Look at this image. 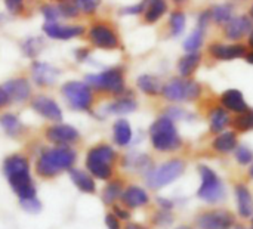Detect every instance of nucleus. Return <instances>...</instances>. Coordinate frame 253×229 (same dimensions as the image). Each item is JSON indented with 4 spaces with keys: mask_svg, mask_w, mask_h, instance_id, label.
I'll list each match as a JSON object with an SVG mask.
<instances>
[{
    "mask_svg": "<svg viewBox=\"0 0 253 229\" xmlns=\"http://www.w3.org/2000/svg\"><path fill=\"white\" fill-rule=\"evenodd\" d=\"M1 170L18 200L37 197V188L31 176L30 158L25 154L12 153L6 155L1 163Z\"/></svg>",
    "mask_w": 253,
    "mask_h": 229,
    "instance_id": "1",
    "label": "nucleus"
},
{
    "mask_svg": "<svg viewBox=\"0 0 253 229\" xmlns=\"http://www.w3.org/2000/svg\"><path fill=\"white\" fill-rule=\"evenodd\" d=\"M76 161L77 151L73 147H43L37 153L34 170L40 179L50 181L73 169Z\"/></svg>",
    "mask_w": 253,
    "mask_h": 229,
    "instance_id": "2",
    "label": "nucleus"
},
{
    "mask_svg": "<svg viewBox=\"0 0 253 229\" xmlns=\"http://www.w3.org/2000/svg\"><path fill=\"white\" fill-rule=\"evenodd\" d=\"M117 160L119 154L113 145L107 142H98L86 151L84 167L93 179L108 182L114 178V166Z\"/></svg>",
    "mask_w": 253,
    "mask_h": 229,
    "instance_id": "3",
    "label": "nucleus"
},
{
    "mask_svg": "<svg viewBox=\"0 0 253 229\" xmlns=\"http://www.w3.org/2000/svg\"><path fill=\"white\" fill-rule=\"evenodd\" d=\"M84 81L95 93L108 95L111 98L122 96L127 92L126 67L122 64L107 67L98 73H89L84 76Z\"/></svg>",
    "mask_w": 253,
    "mask_h": 229,
    "instance_id": "4",
    "label": "nucleus"
},
{
    "mask_svg": "<svg viewBox=\"0 0 253 229\" xmlns=\"http://www.w3.org/2000/svg\"><path fill=\"white\" fill-rule=\"evenodd\" d=\"M150 144L154 151L160 154L176 153L182 148L184 141L179 135L176 123L166 117L165 114L159 115L148 127Z\"/></svg>",
    "mask_w": 253,
    "mask_h": 229,
    "instance_id": "5",
    "label": "nucleus"
},
{
    "mask_svg": "<svg viewBox=\"0 0 253 229\" xmlns=\"http://www.w3.org/2000/svg\"><path fill=\"white\" fill-rule=\"evenodd\" d=\"M86 41L92 49L114 52L122 49V36L114 22L110 19L93 18L86 25Z\"/></svg>",
    "mask_w": 253,
    "mask_h": 229,
    "instance_id": "6",
    "label": "nucleus"
},
{
    "mask_svg": "<svg viewBox=\"0 0 253 229\" xmlns=\"http://www.w3.org/2000/svg\"><path fill=\"white\" fill-rule=\"evenodd\" d=\"M205 95V86L193 78H184L179 76H173L163 83L162 98L169 104H187L197 102Z\"/></svg>",
    "mask_w": 253,
    "mask_h": 229,
    "instance_id": "7",
    "label": "nucleus"
},
{
    "mask_svg": "<svg viewBox=\"0 0 253 229\" xmlns=\"http://www.w3.org/2000/svg\"><path fill=\"white\" fill-rule=\"evenodd\" d=\"M59 93L70 110L77 113H92L96 95L84 80H67L61 84Z\"/></svg>",
    "mask_w": 253,
    "mask_h": 229,
    "instance_id": "8",
    "label": "nucleus"
},
{
    "mask_svg": "<svg viewBox=\"0 0 253 229\" xmlns=\"http://www.w3.org/2000/svg\"><path fill=\"white\" fill-rule=\"evenodd\" d=\"M185 169L187 163L182 158H170L145 173V185L150 190L157 191L179 179L185 173Z\"/></svg>",
    "mask_w": 253,
    "mask_h": 229,
    "instance_id": "9",
    "label": "nucleus"
},
{
    "mask_svg": "<svg viewBox=\"0 0 253 229\" xmlns=\"http://www.w3.org/2000/svg\"><path fill=\"white\" fill-rule=\"evenodd\" d=\"M248 50L245 41H224L222 38H213L206 44L205 58L212 62H231L245 59Z\"/></svg>",
    "mask_w": 253,
    "mask_h": 229,
    "instance_id": "10",
    "label": "nucleus"
},
{
    "mask_svg": "<svg viewBox=\"0 0 253 229\" xmlns=\"http://www.w3.org/2000/svg\"><path fill=\"white\" fill-rule=\"evenodd\" d=\"M199 175L202 184L197 191V197L208 204H216L222 201L225 198V188L218 173L212 167L206 164H200Z\"/></svg>",
    "mask_w": 253,
    "mask_h": 229,
    "instance_id": "11",
    "label": "nucleus"
},
{
    "mask_svg": "<svg viewBox=\"0 0 253 229\" xmlns=\"http://www.w3.org/2000/svg\"><path fill=\"white\" fill-rule=\"evenodd\" d=\"M43 138L55 147H74L80 142L82 135L77 127L65 123H52L43 129Z\"/></svg>",
    "mask_w": 253,
    "mask_h": 229,
    "instance_id": "12",
    "label": "nucleus"
},
{
    "mask_svg": "<svg viewBox=\"0 0 253 229\" xmlns=\"http://www.w3.org/2000/svg\"><path fill=\"white\" fill-rule=\"evenodd\" d=\"M42 31L44 37L56 41H70L74 38L84 37L86 25L80 22H43Z\"/></svg>",
    "mask_w": 253,
    "mask_h": 229,
    "instance_id": "13",
    "label": "nucleus"
},
{
    "mask_svg": "<svg viewBox=\"0 0 253 229\" xmlns=\"http://www.w3.org/2000/svg\"><path fill=\"white\" fill-rule=\"evenodd\" d=\"M62 74V70L50 62L34 59L30 65V80L40 89H47L56 84Z\"/></svg>",
    "mask_w": 253,
    "mask_h": 229,
    "instance_id": "14",
    "label": "nucleus"
},
{
    "mask_svg": "<svg viewBox=\"0 0 253 229\" xmlns=\"http://www.w3.org/2000/svg\"><path fill=\"white\" fill-rule=\"evenodd\" d=\"M30 108L43 120L50 123H61L64 118L62 108L59 107L56 99H53L46 93L33 95V98L30 99Z\"/></svg>",
    "mask_w": 253,
    "mask_h": 229,
    "instance_id": "15",
    "label": "nucleus"
},
{
    "mask_svg": "<svg viewBox=\"0 0 253 229\" xmlns=\"http://www.w3.org/2000/svg\"><path fill=\"white\" fill-rule=\"evenodd\" d=\"M194 224L199 229H233L236 227V218L224 209L206 210L196 216Z\"/></svg>",
    "mask_w": 253,
    "mask_h": 229,
    "instance_id": "16",
    "label": "nucleus"
},
{
    "mask_svg": "<svg viewBox=\"0 0 253 229\" xmlns=\"http://www.w3.org/2000/svg\"><path fill=\"white\" fill-rule=\"evenodd\" d=\"M253 28V21L248 13H237L231 21L219 28L221 38L227 41H245Z\"/></svg>",
    "mask_w": 253,
    "mask_h": 229,
    "instance_id": "17",
    "label": "nucleus"
},
{
    "mask_svg": "<svg viewBox=\"0 0 253 229\" xmlns=\"http://www.w3.org/2000/svg\"><path fill=\"white\" fill-rule=\"evenodd\" d=\"M1 86L9 96L10 104L21 105V104L30 102V99L33 98V83L25 76L12 77L6 80Z\"/></svg>",
    "mask_w": 253,
    "mask_h": 229,
    "instance_id": "18",
    "label": "nucleus"
},
{
    "mask_svg": "<svg viewBox=\"0 0 253 229\" xmlns=\"http://www.w3.org/2000/svg\"><path fill=\"white\" fill-rule=\"evenodd\" d=\"M138 110V101L133 95V90L127 89L126 93H123L122 96H117V98H113V101H110L105 108H104V113L107 115H127V114H132Z\"/></svg>",
    "mask_w": 253,
    "mask_h": 229,
    "instance_id": "19",
    "label": "nucleus"
},
{
    "mask_svg": "<svg viewBox=\"0 0 253 229\" xmlns=\"http://www.w3.org/2000/svg\"><path fill=\"white\" fill-rule=\"evenodd\" d=\"M205 52H185L181 55L176 61V73L179 77L184 78H193L196 73L200 70V67L205 62Z\"/></svg>",
    "mask_w": 253,
    "mask_h": 229,
    "instance_id": "20",
    "label": "nucleus"
},
{
    "mask_svg": "<svg viewBox=\"0 0 253 229\" xmlns=\"http://www.w3.org/2000/svg\"><path fill=\"white\" fill-rule=\"evenodd\" d=\"M218 104L225 108L231 115L240 114L249 108V104L246 102V98L242 90L230 87L225 89L219 96H218Z\"/></svg>",
    "mask_w": 253,
    "mask_h": 229,
    "instance_id": "21",
    "label": "nucleus"
},
{
    "mask_svg": "<svg viewBox=\"0 0 253 229\" xmlns=\"http://www.w3.org/2000/svg\"><path fill=\"white\" fill-rule=\"evenodd\" d=\"M231 114L222 108L218 102L211 105L208 108V114H206V118H208V124H209V132L215 136L224 130H227L231 124Z\"/></svg>",
    "mask_w": 253,
    "mask_h": 229,
    "instance_id": "22",
    "label": "nucleus"
},
{
    "mask_svg": "<svg viewBox=\"0 0 253 229\" xmlns=\"http://www.w3.org/2000/svg\"><path fill=\"white\" fill-rule=\"evenodd\" d=\"M120 203L125 207H127L129 210L142 209L150 204V195H148L147 190H144L139 185H127L123 190Z\"/></svg>",
    "mask_w": 253,
    "mask_h": 229,
    "instance_id": "23",
    "label": "nucleus"
},
{
    "mask_svg": "<svg viewBox=\"0 0 253 229\" xmlns=\"http://www.w3.org/2000/svg\"><path fill=\"white\" fill-rule=\"evenodd\" d=\"M170 10L169 0H147L144 13L141 15L144 25H156L159 24Z\"/></svg>",
    "mask_w": 253,
    "mask_h": 229,
    "instance_id": "24",
    "label": "nucleus"
},
{
    "mask_svg": "<svg viewBox=\"0 0 253 229\" xmlns=\"http://www.w3.org/2000/svg\"><path fill=\"white\" fill-rule=\"evenodd\" d=\"M239 147V135L231 129V130H224L218 135L213 136L211 142V148L221 155H230L234 153V150Z\"/></svg>",
    "mask_w": 253,
    "mask_h": 229,
    "instance_id": "25",
    "label": "nucleus"
},
{
    "mask_svg": "<svg viewBox=\"0 0 253 229\" xmlns=\"http://www.w3.org/2000/svg\"><path fill=\"white\" fill-rule=\"evenodd\" d=\"M136 89L148 96V98H159L162 95V89H163V80L156 76V74H151V73H144V74H139L138 78H136Z\"/></svg>",
    "mask_w": 253,
    "mask_h": 229,
    "instance_id": "26",
    "label": "nucleus"
},
{
    "mask_svg": "<svg viewBox=\"0 0 253 229\" xmlns=\"http://www.w3.org/2000/svg\"><path fill=\"white\" fill-rule=\"evenodd\" d=\"M187 27V12L182 7H172L168 13L166 33L169 38L181 37Z\"/></svg>",
    "mask_w": 253,
    "mask_h": 229,
    "instance_id": "27",
    "label": "nucleus"
},
{
    "mask_svg": "<svg viewBox=\"0 0 253 229\" xmlns=\"http://www.w3.org/2000/svg\"><path fill=\"white\" fill-rule=\"evenodd\" d=\"M211 15H212V24L218 28L224 27L228 21H231L237 15V6L233 1H222V3H213L209 6Z\"/></svg>",
    "mask_w": 253,
    "mask_h": 229,
    "instance_id": "28",
    "label": "nucleus"
},
{
    "mask_svg": "<svg viewBox=\"0 0 253 229\" xmlns=\"http://www.w3.org/2000/svg\"><path fill=\"white\" fill-rule=\"evenodd\" d=\"M234 194H236L239 216L243 219H251L253 216V195L251 190L245 184H239L234 188Z\"/></svg>",
    "mask_w": 253,
    "mask_h": 229,
    "instance_id": "29",
    "label": "nucleus"
},
{
    "mask_svg": "<svg viewBox=\"0 0 253 229\" xmlns=\"http://www.w3.org/2000/svg\"><path fill=\"white\" fill-rule=\"evenodd\" d=\"M68 176H70V181L74 184V187L80 192L89 194V195L96 194V182H95V179L86 170L73 167V169L68 170Z\"/></svg>",
    "mask_w": 253,
    "mask_h": 229,
    "instance_id": "30",
    "label": "nucleus"
},
{
    "mask_svg": "<svg viewBox=\"0 0 253 229\" xmlns=\"http://www.w3.org/2000/svg\"><path fill=\"white\" fill-rule=\"evenodd\" d=\"M0 127L3 129L4 135L12 138V139L21 138L27 130V126L22 123V120L15 113L0 114Z\"/></svg>",
    "mask_w": 253,
    "mask_h": 229,
    "instance_id": "31",
    "label": "nucleus"
},
{
    "mask_svg": "<svg viewBox=\"0 0 253 229\" xmlns=\"http://www.w3.org/2000/svg\"><path fill=\"white\" fill-rule=\"evenodd\" d=\"M113 142L119 148H126L133 141V129L126 118H117L113 123Z\"/></svg>",
    "mask_w": 253,
    "mask_h": 229,
    "instance_id": "32",
    "label": "nucleus"
},
{
    "mask_svg": "<svg viewBox=\"0 0 253 229\" xmlns=\"http://www.w3.org/2000/svg\"><path fill=\"white\" fill-rule=\"evenodd\" d=\"M123 167L130 169V170H138L141 173H147L148 170H151L154 167L153 160L148 154H135V153H129L123 157L122 160Z\"/></svg>",
    "mask_w": 253,
    "mask_h": 229,
    "instance_id": "33",
    "label": "nucleus"
},
{
    "mask_svg": "<svg viewBox=\"0 0 253 229\" xmlns=\"http://www.w3.org/2000/svg\"><path fill=\"white\" fill-rule=\"evenodd\" d=\"M125 190V182L119 178H113L111 181L107 182V185L104 187L102 192H101V200L105 206H114L116 203L120 201V197L123 194Z\"/></svg>",
    "mask_w": 253,
    "mask_h": 229,
    "instance_id": "34",
    "label": "nucleus"
},
{
    "mask_svg": "<svg viewBox=\"0 0 253 229\" xmlns=\"http://www.w3.org/2000/svg\"><path fill=\"white\" fill-rule=\"evenodd\" d=\"M44 38L40 37V36H28L25 38H22L19 47H21V52L25 58L28 59H37V56L42 53V50L44 49Z\"/></svg>",
    "mask_w": 253,
    "mask_h": 229,
    "instance_id": "35",
    "label": "nucleus"
},
{
    "mask_svg": "<svg viewBox=\"0 0 253 229\" xmlns=\"http://www.w3.org/2000/svg\"><path fill=\"white\" fill-rule=\"evenodd\" d=\"M230 127H231L237 135L253 132V108L249 107L246 111L233 115V117H231V124H230Z\"/></svg>",
    "mask_w": 253,
    "mask_h": 229,
    "instance_id": "36",
    "label": "nucleus"
},
{
    "mask_svg": "<svg viewBox=\"0 0 253 229\" xmlns=\"http://www.w3.org/2000/svg\"><path fill=\"white\" fill-rule=\"evenodd\" d=\"M206 36H208V31H205V30H202L199 27H194L193 31L182 41L184 52H199V50H202L205 47V44H206Z\"/></svg>",
    "mask_w": 253,
    "mask_h": 229,
    "instance_id": "37",
    "label": "nucleus"
},
{
    "mask_svg": "<svg viewBox=\"0 0 253 229\" xmlns=\"http://www.w3.org/2000/svg\"><path fill=\"white\" fill-rule=\"evenodd\" d=\"M39 12L43 16L44 22H61V21H64L58 3H55L52 0L50 1H43L39 6Z\"/></svg>",
    "mask_w": 253,
    "mask_h": 229,
    "instance_id": "38",
    "label": "nucleus"
},
{
    "mask_svg": "<svg viewBox=\"0 0 253 229\" xmlns=\"http://www.w3.org/2000/svg\"><path fill=\"white\" fill-rule=\"evenodd\" d=\"M71 1L76 4V7L79 9L82 16L92 18V19L98 13L101 3H102V0H71Z\"/></svg>",
    "mask_w": 253,
    "mask_h": 229,
    "instance_id": "39",
    "label": "nucleus"
},
{
    "mask_svg": "<svg viewBox=\"0 0 253 229\" xmlns=\"http://www.w3.org/2000/svg\"><path fill=\"white\" fill-rule=\"evenodd\" d=\"M163 114L166 117H169L170 120H173L175 123L179 120H191L193 118V114L190 111H187L185 108L179 107L178 104H170L169 107H166Z\"/></svg>",
    "mask_w": 253,
    "mask_h": 229,
    "instance_id": "40",
    "label": "nucleus"
},
{
    "mask_svg": "<svg viewBox=\"0 0 253 229\" xmlns=\"http://www.w3.org/2000/svg\"><path fill=\"white\" fill-rule=\"evenodd\" d=\"M147 0H138L135 3H129V4H123L122 7H119V15L120 16H141L144 13Z\"/></svg>",
    "mask_w": 253,
    "mask_h": 229,
    "instance_id": "41",
    "label": "nucleus"
},
{
    "mask_svg": "<svg viewBox=\"0 0 253 229\" xmlns=\"http://www.w3.org/2000/svg\"><path fill=\"white\" fill-rule=\"evenodd\" d=\"M3 6L10 16H22L27 12V0H3Z\"/></svg>",
    "mask_w": 253,
    "mask_h": 229,
    "instance_id": "42",
    "label": "nucleus"
},
{
    "mask_svg": "<svg viewBox=\"0 0 253 229\" xmlns=\"http://www.w3.org/2000/svg\"><path fill=\"white\" fill-rule=\"evenodd\" d=\"M234 158L240 166H251L253 163V150L248 145H240L234 150Z\"/></svg>",
    "mask_w": 253,
    "mask_h": 229,
    "instance_id": "43",
    "label": "nucleus"
},
{
    "mask_svg": "<svg viewBox=\"0 0 253 229\" xmlns=\"http://www.w3.org/2000/svg\"><path fill=\"white\" fill-rule=\"evenodd\" d=\"M19 206L24 212L30 213V215H37L42 212L43 206H42V201L37 198V197H33V198H27V200H19Z\"/></svg>",
    "mask_w": 253,
    "mask_h": 229,
    "instance_id": "44",
    "label": "nucleus"
},
{
    "mask_svg": "<svg viewBox=\"0 0 253 229\" xmlns=\"http://www.w3.org/2000/svg\"><path fill=\"white\" fill-rule=\"evenodd\" d=\"M212 15H211V9L209 7H203L199 13H197V18H196V27L205 30V31H209V28L212 27Z\"/></svg>",
    "mask_w": 253,
    "mask_h": 229,
    "instance_id": "45",
    "label": "nucleus"
},
{
    "mask_svg": "<svg viewBox=\"0 0 253 229\" xmlns=\"http://www.w3.org/2000/svg\"><path fill=\"white\" fill-rule=\"evenodd\" d=\"M173 222V215L170 213V210H159L154 213L153 216V224L157 227H168Z\"/></svg>",
    "mask_w": 253,
    "mask_h": 229,
    "instance_id": "46",
    "label": "nucleus"
},
{
    "mask_svg": "<svg viewBox=\"0 0 253 229\" xmlns=\"http://www.w3.org/2000/svg\"><path fill=\"white\" fill-rule=\"evenodd\" d=\"M73 56H74V59H76L79 64L87 62L89 58L92 56V47H90V46H80V47H77V49L73 52Z\"/></svg>",
    "mask_w": 253,
    "mask_h": 229,
    "instance_id": "47",
    "label": "nucleus"
},
{
    "mask_svg": "<svg viewBox=\"0 0 253 229\" xmlns=\"http://www.w3.org/2000/svg\"><path fill=\"white\" fill-rule=\"evenodd\" d=\"M111 212L123 222H127L130 218H132V213H130V210L127 209V207H125L122 203H116L114 206H111Z\"/></svg>",
    "mask_w": 253,
    "mask_h": 229,
    "instance_id": "48",
    "label": "nucleus"
},
{
    "mask_svg": "<svg viewBox=\"0 0 253 229\" xmlns=\"http://www.w3.org/2000/svg\"><path fill=\"white\" fill-rule=\"evenodd\" d=\"M104 222H105L107 229H122V221H120L113 212H108V213L105 215Z\"/></svg>",
    "mask_w": 253,
    "mask_h": 229,
    "instance_id": "49",
    "label": "nucleus"
},
{
    "mask_svg": "<svg viewBox=\"0 0 253 229\" xmlns=\"http://www.w3.org/2000/svg\"><path fill=\"white\" fill-rule=\"evenodd\" d=\"M157 206L162 209V210H172L173 209V201L169 200V198H163V197H159L157 198Z\"/></svg>",
    "mask_w": 253,
    "mask_h": 229,
    "instance_id": "50",
    "label": "nucleus"
},
{
    "mask_svg": "<svg viewBox=\"0 0 253 229\" xmlns=\"http://www.w3.org/2000/svg\"><path fill=\"white\" fill-rule=\"evenodd\" d=\"M7 105H10L9 96H7V93L4 92L3 86L0 84V111H1V110H4V108H6Z\"/></svg>",
    "mask_w": 253,
    "mask_h": 229,
    "instance_id": "51",
    "label": "nucleus"
},
{
    "mask_svg": "<svg viewBox=\"0 0 253 229\" xmlns=\"http://www.w3.org/2000/svg\"><path fill=\"white\" fill-rule=\"evenodd\" d=\"M169 3H172L173 7H182L184 9L191 3V0H169Z\"/></svg>",
    "mask_w": 253,
    "mask_h": 229,
    "instance_id": "52",
    "label": "nucleus"
},
{
    "mask_svg": "<svg viewBox=\"0 0 253 229\" xmlns=\"http://www.w3.org/2000/svg\"><path fill=\"white\" fill-rule=\"evenodd\" d=\"M245 43H246V46H248V49H249V50H253V28L251 30V33L248 34V37H246Z\"/></svg>",
    "mask_w": 253,
    "mask_h": 229,
    "instance_id": "53",
    "label": "nucleus"
},
{
    "mask_svg": "<svg viewBox=\"0 0 253 229\" xmlns=\"http://www.w3.org/2000/svg\"><path fill=\"white\" fill-rule=\"evenodd\" d=\"M245 61H246V64H249V65L253 67V50H248V53L245 56Z\"/></svg>",
    "mask_w": 253,
    "mask_h": 229,
    "instance_id": "54",
    "label": "nucleus"
},
{
    "mask_svg": "<svg viewBox=\"0 0 253 229\" xmlns=\"http://www.w3.org/2000/svg\"><path fill=\"white\" fill-rule=\"evenodd\" d=\"M248 16L253 21V0H251V4H249V7H248Z\"/></svg>",
    "mask_w": 253,
    "mask_h": 229,
    "instance_id": "55",
    "label": "nucleus"
},
{
    "mask_svg": "<svg viewBox=\"0 0 253 229\" xmlns=\"http://www.w3.org/2000/svg\"><path fill=\"white\" fill-rule=\"evenodd\" d=\"M249 176H251V179H253V163L251 164V167H249Z\"/></svg>",
    "mask_w": 253,
    "mask_h": 229,
    "instance_id": "56",
    "label": "nucleus"
},
{
    "mask_svg": "<svg viewBox=\"0 0 253 229\" xmlns=\"http://www.w3.org/2000/svg\"><path fill=\"white\" fill-rule=\"evenodd\" d=\"M176 229H193L191 227H187V225H184V227H179V228H176Z\"/></svg>",
    "mask_w": 253,
    "mask_h": 229,
    "instance_id": "57",
    "label": "nucleus"
},
{
    "mask_svg": "<svg viewBox=\"0 0 253 229\" xmlns=\"http://www.w3.org/2000/svg\"><path fill=\"white\" fill-rule=\"evenodd\" d=\"M233 229H246V228H243V227H240V225H236Z\"/></svg>",
    "mask_w": 253,
    "mask_h": 229,
    "instance_id": "58",
    "label": "nucleus"
},
{
    "mask_svg": "<svg viewBox=\"0 0 253 229\" xmlns=\"http://www.w3.org/2000/svg\"><path fill=\"white\" fill-rule=\"evenodd\" d=\"M251 228H253V216L251 218Z\"/></svg>",
    "mask_w": 253,
    "mask_h": 229,
    "instance_id": "59",
    "label": "nucleus"
},
{
    "mask_svg": "<svg viewBox=\"0 0 253 229\" xmlns=\"http://www.w3.org/2000/svg\"><path fill=\"white\" fill-rule=\"evenodd\" d=\"M240 1H251V0H240Z\"/></svg>",
    "mask_w": 253,
    "mask_h": 229,
    "instance_id": "60",
    "label": "nucleus"
},
{
    "mask_svg": "<svg viewBox=\"0 0 253 229\" xmlns=\"http://www.w3.org/2000/svg\"><path fill=\"white\" fill-rule=\"evenodd\" d=\"M251 229H253V228H251Z\"/></svg>",
    "mask_w": 253,
    "mask_h": 229,
    "instance_id": "61",
    "label": "nucleus"
}]
</instances>
